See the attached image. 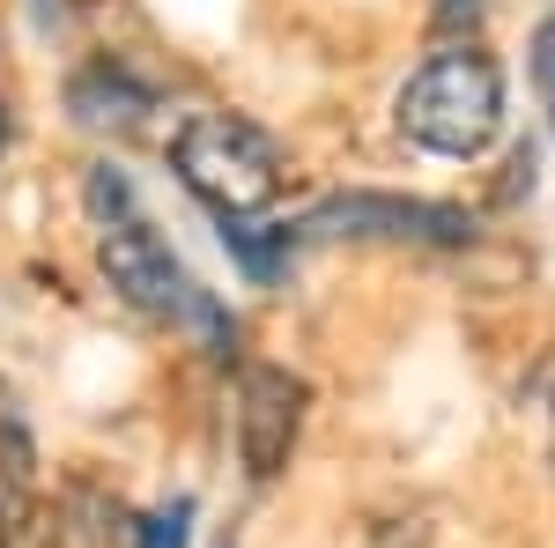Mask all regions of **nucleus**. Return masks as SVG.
Here are the masks:
<instances>
[{"label":"nucleus","instance_id":"obj_7","mask_svg":"<svg viewBox=\"0 0 555 548\" xmlns=\"http://www.w3.org/2000/svg\"><path fill=\"white\" fill-rule=\"evenodd\" d=\"M222 245H230V253L245 259V275H259V282H267V275L282 267V253H297V245H289V230H274V238H259L253 222H222Z\"/></svg>","mask_w":555,"mask_h":548},{"label":"nucleus","instance_id":"obj_2","mask_svg":"<svg viewBox=\"0 0 555 548\" xmlns=\"http://www.w3.org/2000/svg\"><path fill=\"white\" fill-rule=\"evenodd\" d=\"M171 170L185 178V193H201L222 222L267 208L282 193V149L253 127V119H230V112H193L171 141Z\"/></svg>","mask_w":555,"mask_h":548},{"label":"nucleus","instance_id":"obj_11","mask_svg":"<svg viewBox=\"0 0 555 548\" xmlns=\"http://www.w3.org/2000/svg\"><path fill=\"white\" fill-rule=\"evenodd\" d=\"M8 526H15V497L0 489V548H8Z\"/></svg>","mask_w":555,"mask_h":548},{"label":"nucleus","instance_id":"obj_3","mask_svg":"<svg viewBox=\"0 0 555 548\" xmlns=\"http://www.w3.org/2000/svg\"><path fill=\"white\" fill-rule=\"evenodd\" d=\"M319 238H385V245H467L474 215L452 201H408V193H341L326 208H311L289 230V245Z\"/></svg>","mask_w":555,"mask_h":548},{"label":"nucleus","instance_id":"obj_8","mask_svg":"<svg viewBox=\"0 0 555 548\" xmlns=\"http://www.w3.org/2000/svg\"><path fill=\"white\" fill-rule=\"evenodd\" d=\"M185 526H193V505L178 497V505H164V511L141 519V548H185Z\"/></svg>","mask_w":555,"mask_h":548},{"label":"nucleus","instance_id":"obj_1","mask_svg":"<svg viewBox=\"0 0 555 548\" xmlns=\"http://www.w3.org/2000/svg\"><path fill=\"white\" fill-rule=\"evenodd\" d=\"M504 127V67L474 44L429 52L400 89V133L429 156H481Z\"/></svg>","mask_w":555,"mask_h":548},{"label":"nucleus","instance_id":"obj_9","mask_svg":"<svg viewBox=\"0 0 555 548\" xmlns=\"http://www.w3.org/2000/svg\"><path fill=\"white\" fill-rule=\"evenodd\" d=\"M533 82H541V104H548V119H555V23L533 30Z\"/></svg>","mask_w":555,"mask_h":548},{"label":"nucleus","instance_id":"obj_5","mask_svg":"<svg viewBox=\"0 0 555 548\" xmlns=\"http://www.w3.org/2000/svg\"><path fill=\"white\" fill-rule=\"evenodd\" d=\"M297 422H304V379L274 371V364L245 371V385H237V453H245L253 482L282 474L289 445H297Z\"/></svg>","mask_w":555,"mask_h":548},{"label":"nucleus","instance_id":"obj_4","mask_svg":"<svg viewBox=\"0 0 555 548\" xmlns=\"http://www.w3.org/2000/svg\"><path fill=\"white\" fill-rule=\"evenodd\" d=\"M96 267H104V282L127 296L133 311H149V319H193V311L208 304V296L193 290V275L171 259V245H164L141 215H112V222H104Z\"/></svg>","mask_w":555,"mask_h":548},{"label":"nucleus","instance_id":"obj_10","mask_svg":"<svg viewBox=\"0 0 555 548\" xmlns=\"http://www.w3.org/2000/svg\"><path fill=\"white\" fill-rule=\"evenodd\" d=\"M474 15H481V0H437V23H444V30H460Z\"/></svg>","mask_w":555,"mask_h":548},{"label":"nucleus","instance_id":"obj_12","mask_svg":"<svg viewBox=\"0 0 555 548\" xmlns=\"http://www.w3.org/2000/svg\"><path fill=\"white\" fill-rule=\"evenodd\" d=\"M0 149H8V119H0Z\"/></svg>","mask_w":555,"mask_h":548},{"label":"nucleus","instance_id":"obj_6","mask_svg":"<svg viewBox=\"0 0 555 548\" xmlns=\"http://www.w3.org/2000/svg\"><path fill=\"white\" fill-rule=\"evenodd\" d=\"M67 104H75V119H89V127H141V112H149V89L133 82L127 67L96 60V67H82V75L67 82Z\"/></svg>","mask_w":555,"mask_h":548}]
</instances>
